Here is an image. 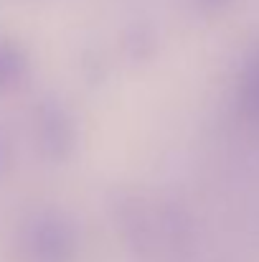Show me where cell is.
Masks as SVG:
<instances>
[{
  "instance_id": "cell-1",
  "label": "cell",
  "mask_w": 259,
  "mask_h": 262,
  "mask_svg": "<svg viewBox=\"0 0 259 262\" xmlns=\"http://www.w3.org/2000/svg\"><path fill=\"white\" fill-rule=\"evenodd\" d=\"M31 242L41 262H64L74 250V232L64 219H43L36 224Z\"/></svg>"
},
{
  "instance_id": "cell-2",
  "label": "cell",
  "mask_w": 259,
  "mask_h": 262,
  "mask_svg": "<svg viewBox=\"0 0 259 262\" xmlns=\"http://www.w3.org/2000/svg\"><path fill=\"white\" fill-rule=\"evenodd\" d=\"M41 140L54 156H64L72 148V122L59 107H46L41 112Z\"/></svg>"
},
{
  "instance_id": "cell-3",
  "label": "cell",
  "mask_w": 259,
  "mask_h": 262,
  "mask_svg": "<svg viewBox=\"0 0 259 262\" xmlns=\"http://www.w3.org/2000/svg\"><path fill=\"white\" fill-rule=\"evenodd\" d=\"M28 74V61L13 43H0V92L18 87Z\"/></svg>"
},
{
  "instance_id": "cell-4",
  "label": "cell",
  "mask_w": 259,
  "mask_h": 262,
  "mask_svg": "<svg viewBox=\"0 0 259 262\" xmlns=\"http://www.w3.org/2000/svg\"><path fill=\"white\" fill-rule=\"evenodd\" d=\"M242 107L249 115H257L259 112V56L254 59V64L249 67V72L244 77V84H242Z\"/></svg>"
},
{
  "instance_id": "cell-5",
  "label": "cell",
  "mask_w": 259,
  "mask_h": 262,
  "mask_svg": "<svg viewBox=\"0 0 259 262\" xmlns=\"http://www.w3.org/2000/svg\"><path fill=\"white\" fill-rule=\"evenodd\" d=\"M5 161H8V148H5V143H3V138H0V171H3Z\"/></svg>"
}]
</instances>
